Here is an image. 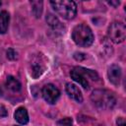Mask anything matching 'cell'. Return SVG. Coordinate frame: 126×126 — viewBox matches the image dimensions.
Instances as JSON below:
<instances>
[{
	"mask_svg": "<svg viewBox=\"0 0 126 126\" xmlns=\"http://www.w3.org/2000/svg\"><path fill=\"white\" fill-rule=\"evenodd\" d=\"M91 99L99 109H111L116 102L113 94L106 90H94L92 93Z\"/></svg>",
	"mask_w": 126,
	"mask_h": 126,
	"instance_id": "obj_1",
	"label": "cell"
},
{
	"mask_svg": "<svg viewBox=\"0 0 126 126\" xmlns=\"http://www.w3.org/2000/svg\"><path fill=\"white\" fill-rule=\"evenodd\" d=\"M72 38L79 46L87 47L94 42V34L92 30L86 25H78L73 29Z\"/></svg>",
	"mask_w": 126,
	"mask_h": 126,
	"instance_id": "obj_2",
	"label": "cell"
},
{
	"mask_svg": "<svg viewBox=\"0 0 126 126\" xmlns=\"http://www.w3.org/2000/svg\"><path fill=\"white\" fill-rule=\"evenodd\" d=\"M70 76L74 81L79 83L84 89H87V90L90 87L88 79L93 80V81H95V80L98 79V75H97L96 72H94L93 70H90V69L83 68V67H75L71 71Z\"/></svg>",
	"mask_w": 126,
	"mask_h": 126,
	"instance_id": "obj_3",
	"label": "cell"
},
{
	"mask_svg": "<svg viewBox=\"0 0 126 126\" xmlns=\"http://www.w3.org/2000/svg\"><path fill=\"white\" fill-rule=\"evenodd\" d=\"M50 4L54 11L66 20H71L76 16L77 7L74 1H50Z\"/></svg>",
	"mask_w": 126,
	"mask_h": 126,
	"instance_id": "obj_4",
	"label": "cell"
},
{
	"mask_svg": "<svg viewBox=\"0 0 126 126\" xmlns=\"http://www.w3.org/2000/svg\"><path fill=\"white\" fill-rule=\"evenodd\" d=\"M108 37L114 43H120L125 39L126 28L123 23L113 22L108 28Z\"/></svg>",
	"mask_w": 126,
	"mask_h": 126,
	"instance_id": "obj_5",
	"label": "cell"
},
{
	"mask_svg": "<svg viewBox=\"0 0 126 126\" xmlns=\"http://www.w3.org/2000/svg\"><path fill=\"white\" fill-rule=\"evenodd\" d=\"M59 95H60L59 90L51 84L45 85L42 89V96L45 99V101H47L50 104L55 103V101L58 99Z\"/></svg>",
	"mask_w": 126,
	"mask_h": 126,
	"instance_id": "obj_6",
	"label": "cell"
},
{
	"mask_svg": "<svg viewBox=\"0 0 126 126\" xmlns=\"http://www.w3.org/2000/svg\"><path fill=\"white\" fill-rule=\"evenodd\" d=\"M107 75H108L109 81L113 85L118 86L120 84V80H121V68L118 65H115V64L114 65H111L108 68Z\"/></svg>",
	"mask_w": 126,
	"mask_h": 126,
	"instance_id": "obj_7",
	"label": "cell"
},
{
	"mask_svg": "<svg viewBox=\"0 0 126 126\" xmlns=\"http://www.w3.org/2000/svg\"><path fill=\"white\" fill-rule=\"evenodd\" d=\"M66 92L69 94V96L71 98H73L74 100L78 101V102H82L83 101V95L81 94V91L79 90V88L71 83H67L66 84Z\"/></svg>",
	"mask_w": 126,
	"mask_h": 126,
	"instance_id": "obj_8",
	"label": "cell"
},
{
	"mask_svg": "<svg viewBox=\"0 0 126 126\" xmlns=\"http://www.w3.org/2000/svg\"><path fill=\"white\" fill-rule=\"evenodd\" d=\"M14 117L15 119L20 123V124H27L29 122V115H28V111L25 107H19L15 114H14Z\"/></svg>",
	"mask_w": 126,
	"mask_h": 126,
	"instance_id": "obj_9",
	"label": "cell"
},
{
	"mask_svg": "<svg viewBox=\"0 0 126 126\" xmlns=\"http://www.w3.org/2000/svg\"><path fill=\"white\" fill-rule=\"evenodd\" d=\"M46 22L48 23V25L55 31H58V30H62L63 29V26L61 24V22L58 20V18L53 15V14H47L46 16Z\"/></svg>",
	"mask_w": 126,
	"mask_h": 126,
	"instance_id": "obj_10",
	"label": "cell"
},
{
	"mask_svg": "<svg viewBox=\"0 0 126 126\" xmlns=\"http://www.w3.org/2000/svg\"><path fill=\"white\" fill-rule=\"evenodd\" d=\"M9 20H10V17L6 11L0 12V33H5L7 32Z\"/></svg>",
	"mask_w": 126,
	"mask_h": 126,
	"instance_id": "obj_11",
	"label": "cell"
},
{
	"mask_svg": "<svg viewBox=\"0 0 126 126\" xmlns=\"http://www.w3.org/2000/svg\"><path fill=\"white\" fill-rule=\"evenodd\" d=\"M6 87L8 89H10L11 91H13V92H19L21 90V84H20V82L16 78H14L12 76H8L7 77Z\"/></svg>",
	"mask_w": 126,
	"mask_h": 126,
	"instance_id": "obj_12",
	"label": "cell"
},
{
	"mask_svg": "<svg viewBox=\"0 0 126 126\" xmlns=\"http://www.w3.org/2000/svg\"><path fill=\"white\" fill-rule=\"evenodd\" d=\"M44 71V65L41 62L34 61L32 64V76L33 78H38Z\"/></svg>",
	"mask_w": 126,
	"mask_h": 126,
	"instance_id": "obj_13",
	"label": "cell"
},
{
	"mask_svg": "<svg viewBox=\"0 0 126 126\" xmlns=\"http://www.w3.org/2000/svg\"><path fill=\"white\" fill-rule=\"evenodd\" d=\"M31 5H32V11L33 16L35 18H39L42 13V1H38V0L32 1Z\"/></svg>",
	"mask_w": 126,
	"mask_h": 126,
	"instance_id": "obj_14",
	"label": "cell"
},
{
	"mask_svg": "<svg viewBox=\"0 0 126 126\" xmlns=\"http://www.w3.org/2000/svg\"><path fill=\"white\" fill-rule=\"evenodd\" d=\"M57 126H73V121L71 118L66 117L57 121Z\"/></svg>",
	"mask_w": 126,
	"mask_h": 126,
	"instance_id": "obj_15",
	"label": "cell"
},
{
	"mask_svg": "<svg viewBox=\"0 0 126 126\" xmlns=\"http://www.w3.org/2000/svg\"><path fill=\"white\" fill-rule=\"evenodd\" d=\"M7 57H8V59H10V60H15V59L17 58V52H16L14 49L10 48V49L7 50Z\"/></svg>",
	"mask_w": 126,
	"mask_h": 126,
	"instance_id": "obj_16",
	"label": "cell"
},
{
	"mask_svg": "<svg viewBox=\"0 0 126 126\" xmlns=\"http://www.w3.org/2000/svg\"><path fill=\"white\" fill-rule=\"evenodd\" d=\"M7 115H8L7 109H6L3 105H0V118H2V117H6Z\"/></svg>",
	"mask_w": 126,
	"mask_h": 126,
	"instance_id": "obj_17",
	"label": "cell"
},
{
	"mask_svg": "<svg viewBox=\"0 0 126 126\" xmlns=\"http://www.w3.org/2000/svg\"><path fill=\"white\" fill-rule=\"evenodd\" d=\"M116 123H117V126H126V123L123 117H118L116 120Z\"/></svg>",
	"mask_w": 126,
	"mask_h": 126,
	"instance_id": "obj_18",
	"label": "cell"
},
{
	"mask_svg": "<svg viewBox=\"0 0 126 126\" xmlns=\"http://www.w3.org/2000/svg\"><path fill=\"white\" fill-rule=\"evenodd\" d=\"M74 57H75L77 60H80V61H81V60H83V59L86 58V55H85L84 53H78V52H77V53H75Z\"/></svg>",
	"mask_w": 126,
	"mask_h": 126,
	"instance_id": "obj_19",
	"label": "cell"
},
{
	"mask_svg": "<svg viewBox=\"0 0 126 126\" xmlns=\"http://www.w3.org/2000/svg\"><path fill=\"white\" fill-rule=\"evenodd\" d=\"M110 5H112V6H114V7H117L119 4H120V2L119 1H116V2H114V1H110V2H108Z\"/></svg>",
	"mask_w": 126,
	"mask_h": 126,
	"instance_id": "obj_20",
	"label": "cell"
},
{
	"mask_svg": "<svg viewBox=\"0 0 126 126\" xmlns=\"http://www.w3.org/2000/svg\"><path fill=\"white\" fill-rule=\"evenodd\" d=\"M2 95V90H1V88H0V96Z\"/></svg>",
	"mask_w": 126,
	"mask_h": 126,
	"instance_id": "obj_21",
	"label": "cell"
},
{
	"mask_svg": "<svg viewBox=\"0 0 126 126\" xmlns=\"http://www.w3.org/2000/svg\"><path fill=\"white\" fill-rule=\"evenodd\" d=\"M0 6H1V2H0Z\"/></svg>",
	"mask_w": 126,
	"mask_h": 126,
	"instance_id": "obj_22",
	"label": "cell"
}]
</instances>
